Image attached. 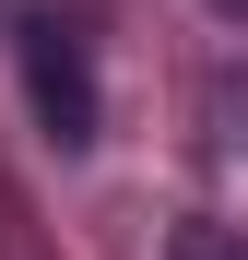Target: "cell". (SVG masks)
I'll return each mask as SVG.
<instances>
[{"label": "cell", "instance_id": "cell-2", "mask_svg": "<svg viewBox=\"0 0 248 260\" xmlns=\"http://www.w3.org/2000/svg\"><path fill=\"white\" fill-rule=\"evenodd\" d=\"M165 260H248V237H236V225H178Z\"/></svg>", "mask_w": 248, "mask_h": 260}, {"label": "cell", "instance_id": "cell-1", "mask_svg": "<svg viewBox=\"0 0 248 260\" xmlns=\"http://www.w3.org/2000/svg\"><path fill=\"white\" fill-rule=\"evenodd\" d=\"M24 83H36V118H48V142H59V154L95 142V59H83V36L24 24Z\"/></svg>", "mask_w": 248, "mask_h": 260}]
</instances>
